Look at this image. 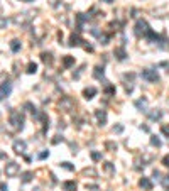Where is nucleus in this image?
I'll return each mask as SVG.
<instances>
[{"label":"nucleus","mask_w":169,"mask_h":191,"mask_svg":"<svg viewBox=\"0 0 169 191\" xmlns=\"http://www.w3.org/2000/svg\"><path fill=\"white\" fill-rule=\"evenodd\" d=\"M10 124L14 129H22L24 127V115L20 114V112H10Z\"/></svg>","instance_id":"obj_1"},{"label":"nucleus","mask_w":169,"mask_h":191,"mask_svg":"<svg viewBox=\"0 0 169 191\" xmlns=\"http://www.w3.org/2000/svg\"><path fill=\"white\" fill-rule=\"evenodd\" d=\"M19 171H20V168H19L17 162H9V164H5V174H7L9 178H14L19 174Z\"/></svg>","instance_id":"obj_2"},{"label":"nucleus","mask_w":169,"mask_h":191,"mask_svg":"<svg viewBox=\"0 0 169 191\" xmlns=\"http://www.w3.org/2000/svg\"><path fill=\"white\" fill-rule=\"evenodd\" d=\"M142 78L147 81H151V83H156L159 81V74L156 73V70H144L142 71Z\"/></svg>","instance_id":"obj_3"},{"label":"nucleus","mask_w":169,"mask_h":191,"mask_svg":"<svg viewBox=\"0 0 169 191\" xmlns=\"http://www.w3.org/2000/svg\"><path fill=\"white\" fill-rule=\"evenodd\" d=\"M149 31H151V29H149V26H147L146 20H139V22L135 24V34H137V36H140V34L144 36V34H147Z\"/></svg>","instance_id":"obj_4"},{"label":"nucleus","mask_w":169,"mask_h":191,"mask_svg":"<svg viewBox=\"0 0 169 191\" xmlns=\"http://www.w3.org/2000/svg\"><path fill=\"white\" fill-rule=\"evenodd\" d=\"M14 151H15V154H24V152H26V142H24V140H15Z\"/></svg>","instance_id":"obj_5"},{"label":"nucleus","mask_w":169,"mask_h":191,"mask_svg":"<svg viewBox=\"0 0 169 191\" xmlns=\"http://www.w3.org/2000/svg\"><path fill=\"white\" fill-rule=\"evenodd\" d=\"M96 120H98L100 125H105V122H107V112L105 110H96Z\"/></svg>","instance_id":"obj_6"},{"label":"nucleus","mask_w":169,"mask_h":191,"mask_svg":"<svg viewBox=\"0 0 169 191\" xmlns=\"http://www.w3.org/2000/svg\"><path fill=\"white\" fill-rule=\"evenodd\" d=\"M83 95H84V98H86V100H92L93 96L96 95V88H93V86H90V88H84Z\"/></svg>","instance_id":"obj_7"},{"label":"nucleus","mask_w":169,"mask_h":191,"mask_svg":"<svg viewBox=\"0 0 169 191\" xmlns=\"http://www.w3.org/2000/svg\"><path fill=\"white\" fill-rule=\"evenodd\" d=\"M139 184H140V188H144V189H147V191L152 189V183L147 179V178H142V179L139 181Z\"/></svg>","instance_id":"obj_8"},{"label":"nucleus","mask_w":169,"mask_h":191,"mask_svg":"<svg viewBox=\"0 0 169 191\" xmlns=\"http://www.w3.org/2000/svg\"><path fill=\"white\" fill-rule=\"evenodd\" d=\"M63 188L66 191H76V183L74 181H66V183H63Z\"/></svg>","instance_id":"obj_9"},{"label":"nucleus","mask_w":169,"mask_h":191,"mask_svg":"<svg viewBox=\"0 0 169 191\" xmlns=\"http://www.w3.org/2000/svg\"><path fill=\"white\" fill-rule=\"evenodd\" d=\"M12 92V85L9 83V81H5L4 85H2V95H10Z\"/></svg>","instance_id":"obj_10"},{"label":"nucleus","mask_w":169,"mask_h":191,"mask_svg":"<svg viewBox=\"0 0 169 191\" xmlns=\"http://www.w3.org/2000/svg\"><path fill=\"white\" fill-rule=\"evenodd\" d=\"M63 64H64V66H71V64H74V58L73 56H64V58H63Z\"/></svg>","instance_id":"obj_11"},{"label":"nucleus","mask_w":169,"mask_h":191,"mask_svg":"<svg viewBox=\"0 0 169 191\" xmlns=\"http://www.w3.org/2000/svg\"><path fill=\"white\" fill-rule=\"evenodd\" d=\"M115 56H117V58L122 61V59H125V56H127V54H125L124 48H117V49H115Z\"/></svg>","instance_id":"obj_12"},{"label":"nucleus","mask_w":169,"mask_h":191,"mask_svg":"<svg viewBox=\"0 0 169 191\" xmlns=\"http://www.w3.org/2000/svg\"><path fill=\"white\" fill-rule=\"evenodd\" d=\"M10 49H12V51H14V52H17L19 49H20V42H19L17 39H14V41H12V42H10Z\"/></svg>","instance_id":"obj_13"},{"label":"nucleus","mask_w":169,"mask_h":191,"mask_svg":"<svg viewBox=\"0 0 169 191\" xmlns=\"http://www.w3.org/2000/svg\"><path fill=\"white\" fill-rule=\"evenodd\" d=\"M149 117L152 118V120H159V118L162 117V112L161 110H156V112H151V114H149Z\"/></svg>","instance_id":"obj_14"},{"label":"nucleus","mask_w":169,"mask_h":191,"mask_svg":"<svg viewBox=\"0 0 169 191\" xmlns=\"http://www.w3.org/2000/svg\"><path fill=\"white\" fill-rule=\"evenodd\" d=\"M146 105H147L146 100H137V102H135V107L137 108H142V112H147L146 110Z\"/></svg>","instance_id":"obj_15"},{"label":"nucleus","mask_w":169,"mask_h":191,"mask_svg":"<svg viewBox=\"0 0 169 191\" xmlns=\"http://www.w3.org/2000/svg\"><path fill=\"white\" fill-rule=\"evenodd\" d=\"M36 71H37V64H36V63H29V66H27V73L32 74V73H36Z\"/></svg>","instance_id":"obj_16"},{"label":"nucleus","mask_w":169,"mask_h":191,"mask_svg":"<svg viewBox=\"0 0 169 191\" xmlns=\"http://www.w3.org/2000/svg\"><path fill=\"white\" fill-rule=\"evenodd\" d=\"M24 108H27V112H31L32 115H36V107H34V105H32L31 102H27L26 105H24Z\"/></svg>","instance_id":"obj_17"},{"label":"nucleus","mask_w":169,"mask_h":191,"mask_svg":"<svg viewBox=\"0 0 169 191\" xmlns=\"http://www.w3.org/2000/svg\"><path fill=\"white\" fill-rule=\"evenodd\" d=\"M78 44H80V37L73 34V36L70 37V46H78Z\"/></svg>","instance_id":"obj_18"},{"label":"nucleus","mask_w":169,"mask_h":191,"mask_svg":"<svg viewBox=\"0 0 169 191\" xmlns=\"http://www.w3.org/2000/svg\"><path fill=\"white\" fill-rule=\"evenodd\" d=\"M41 58H42V61H44L46 64H48V63L51 64V63H52V58H51V54H48V52H42V56H41Z\"/></svg>","instance_id":"obj_19"},{"label":"nucleus","mask_w":169,"mask_h":191,"mask_svg":"<svg viewBox=\"0 0 169 191\" xmlns=\"http://www.w3.org/2000/svg\"><path fill=\"white\" fill-rule=\"evenodd\" d=\"M31 179H32V173H24L22 174V181H24V183H29Z\"/></svg>","instance_id":"obj_20"},{"label":"nucleus","mask_w":169,"mask_h":191,"mask_svg":"<svg viewBox=\"0 0 169 191\" xmlns=\"http://www.w3.org/2000/svg\"><path fill=\"white\" fill-rule=\"evenodd\" d=\"M95 78H103V68H95Z\"/></svg>","instance_id":"obj_21"},{"label":"nucleus","mask_w":169,"mask_h":191,"mask_svg":"<svg viewBox=\"0 0 169 191\" xmlns=\"http://www.w3.org/2000/svg\"><path fill=\"white\" fill-rule=\"evenodd\" d=\"M92 159H93V161H100V159H102V154L96 152V151H93L92 152Z\"/></svg>","instance_id":"obj_22"},{"label":"nucleus","mask_w":169,"mask_h":191,"mask_svg":"<svg viewBox=\"0 0 169 191\" xmlns=\"http://www.w3.org/2000/svg\"><path fill=\"white\" fill-rule=\"evenodd\" d=\"M151 144H152V146H156V147H159V146H161V140H159L157 137H152V139H151Z\"/></svg>","instance_id":"obj_23"},{"label":"nucleus","mask_w":169,"mask_h":191,"mask_svg":"<svg viewBox=\"0 0 169 191\" xmlns=\"http://www.w3.org/2000/svg\"><path fill=\"white\" fill-rule=\"evenodd\" d=\"M7 22H9V20L5 17H0V29H4V27L7 26Z\"/></svg>","instance_id":"obj_24"},{"label":"nucleus","mask_w":169,"mask_h":191,"mask_svg":"<svg viewBox=\"0 0 169 191\" xmlns=\"http://www.w3.org/2000/svg\"><path fill=\"white\" fill-rule=\"evenodd\" d=\"M162 134H164L166 137H169V125H162Z\"/></svg>","instance_id":"obj_25"},{"label":"nucleus","mask_w":169,"mask_h":191,"mask_svg":"<svg viewBox=\"0 0 169 191\" xmlns=\"http://www.w3.org/2000/svg\"><path fill=\"white\" fill-rule=\"evenodd\" d=\"M61 166H63V168H66V169H70V171H73V169H74V168H73V166H71V164H70V162H63V164H61Z\"/></svg>","instance_id":"obj_26"},{"label":"nucleus","mask_w":169,"mask_h":191,"mask_svg":"<svg viewBox=\"0 0 169 191\" xmlns=\"http://www.w3.org/2000/svg\"><path fill=\"white\" fill-rule=\"evenodd\" d=\"M113 92H115V88H113V86H107V90H105V93H107V95H112Z\"/></svg>","instance_id":"obj_27"},{"label":"nucleus","mask_w":169,"mask_h":191,"mask_svg":"<svg viewBox=\"0 0 169 191\" xmlns=\"http://www.w3.org/2000/svg\"><path fill=\"white\" fill-rule=\"evenodd\" d=\"M107 147H108V149H113V151H115V149H117V144H113V142H107Z\"/></svg>","instance_id":"obj_28"},{"label":"nucleus","mask_w":169,"mask_h":191,"mask_svg":"<svg viewBox=\"0 0 169 191\" xmlns=\"http://www.w3.org/2000/svg\"><path fill=\"white\" fill-rule=\"evenodd\" d=\"M162 164H164L166 168H169V156H166V157L162 159Z\"/></svg>","instance_id":"obj_29"},{"label":"nucleus","mask_w":169,"mask_h":191,"mask_svg":"<svg viewBox=\"0 0 169 191\" xmlns=\"http://www.w3.org/2000/svg\"><path fill=\"white\" fill-rule=\"evenodd\" d=\"M105 169H107L108 173H112V171H113V168H112V164H110V162H107V164H105Z\"/></svg>","instance_id":"obj_30"},{"label":"nucleus","mask_w":169,"mask_h":191,"mask_svg":"<svg viewBox=\"0 0 169 191\" xmlns=\"http://www.w3.org/2000/svg\"><path fill=\"white\" fill-rule=\"evenodd\" d=\"M113 130H115V132H122L124 127H122V125H117V127H113Z\"/></svg>","instance_id":"obj_31"},{"label":"nucleus","mask_w":169,"mask_h":191,"mask_svg":"<svg viewBox=\"0 0 169 191\" xmlns=\"http://www.w3.org/2000/svg\"><path fill=\"white\" fill-rule=\"evenodd\" d=\"M48 156H49V152H41L39 157H41V159H44V157H48Z\"/></svg>","instance_id":"obj_32"},{"label":"nucleus","mask_w":169,"mask_h":191,"mask_svg":"<svg viewBox=\"0 0 169 191\" xmlns=\"http://www.w3.org/2000/svg\"><path fill=\"white\" fill-rule=\"evenodd\" d=\"M0 191H7V184H4V183L0 184Z\"/></svg>","instance_id":"obj_33"},{"label":"nucleus","mask_w":169,"mask_h":191,"mask_svg":"<svg viewBox=\"0 0 169 191\" xmlns=\"http://www.w3.org/2000/svg\"><path fill=\"white\" fill-rule=\"evenodd\" d=\"M102 2H107V4H112V2H113V0H102Z\"/></svg>","instance_id":"obj_34"},{"label":"nucleus","mask_w":169,"mask_h":191,"mask_svg":"<svg viewBox=\"0 0 169 191\" xmlns=\"http://www.w3.org/2000/svg\"><path fill=\"white\" fill-rule=\"evenodd\" d=\"M27 2H32V0H27Z\"/></svg>","instance_id":"obj_35"},{"label":"nucleus","mask_w":169,"mask_h":191,"mask_svg":"<svg viewBox=\"0 0 169 191\" xmlns=\"http://www.w3.org/2000/svg\"><path fill=\"white\" fill-rule=\"evenodd\" d=\"M0 100H2V96H0Z\"/></svg>","instance_id":"obj_36"}]
</instances>
